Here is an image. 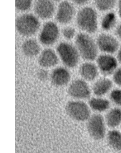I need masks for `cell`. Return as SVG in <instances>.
Instances as JSON below:
<instances>
[{
	"label": "cell",
	"mask_w": 121,
	"mask_h": 153,
	"mask_svg": "<svg viewBox=\"0 0 121 153\" xmlns=\"http://www.w3.org/2000/svg\"><path fill=\"white\" fill-rule=\"evenodd\" d=\"M100 13L93 5H87L78 9L75 23L80 32L93 35L100 30Z\"/></svg>",
	"instance_id": "obj_1"
},
{
	"label": "cell",
	"mask_w": 121,
	"mask_h": 153,
	"mask_svg": "<svg viewBox=\"0 0 121 153\" xmlns=\"http://www.w3.org/2000/svg\"><path fill=\"white\" fill-rule=\"evenodd\" d=\"M113 33L121 43V21L119 23Z\"/></svg>",
	"instance_id": "obj_29"
},
{
	"label": "cell",
	"mask_w": 121,
	"mask_h": 153,
	"mask_svg": "<svg viewBox=\"0 0 121 153\" xmlns=\"http://www.w3.org/2000/svg\"><path fill=\"white\" fill-rule=\"evenodd\" d=\"M42 26L40 19L33 13H19L15 20V28L20 36L33 38L38 34Z\"/></svg>",
	"instance_id": "obj_2"
},
{
	"label": "cell",
	"mask_w": 121,
	"mask_h": 153,
	"mask_svg": "<svg viewBox=\"0 0 121 153\" xmlns=\"http://www.w3.org/2000/svg\"><path fill=\"white\" fill-rule=\"evenodd\" d=\"M56 51L59 59L67 68H73L78 65L80 56L75 45L70 42L63 41L59 43Z\"/></svg>",
	"instance_id": "obj_4"
},
{
	"label": "cell",
	"mask_w": 121,
	"mask_h": 153,
	"mask_svg": "<svg viewBox=\"0 0 121 153\" xmlns=\"http://www.w3.org/2000/svg\"><path fill=\"white\" fill-rule=\"evenodd\" d=\"M74 45L80 57L87 62H94L100 54L96 38L92 35L79 33L74 39Z\"/></svg>",
	"instance_id": "obj_3"
},
{
	"label": "cell",
	"mask_w": 121,
	"mask_h": 153,
	"mask_svg": "<svg viewBox=\"0 0 121 153\" xmlns=\"http://www.w3.org/2000/svg\"><path fill=\"white\" fill-rule=\"evenodd\" d=\"M76 28L69 25L64 26V27L61 30V35L65 39V41H70L75 39L78 35Z\"/></svg>",
	"instance_id": "obj_24"
},
{
	"label": "cell",
	"mask_w": 121,
	"mask_h": 153,
	"mask_svg": "<svg viewBox=\"0 0 121 153\" xmlns=\"http://www.w3.org/2000/svg\"><path fill=\"white\" fill-rule=\"evenodd\" d=\"M100 74L106 76H111L120 66L115 55L101 53L96 60Z\"/></svg>",
	"instance_id": "obj_11"
},
{
	"label": "cell",
	"mask_w": 121,
	"mask_h": 153,
	"mask_svg": "<svg viewBox=\"0 0 121 153\" xmlns=\"http://www.w3.org/2000/svg\"><path fill=\"white\" fill-rule=\"evenodd\" d=\"M96 40L99 51L102 53L115 55L121 45L113 33L101 32Z\"/></svg>",
	"instance_id": "obj_8"
},
{
	"label": "cell",
	"mask_w": 121,
	"mask_h": 153,
	"mask_svg": "<svg viewBox=\"0 0 121 153\" xmlns=\"http://www.w3.org/2000/svg\"><path fill=\"white\" fill-rule=\"evenodd\" d=\"M69 95L75 100H87L91 97V88L87 81L82 79H76L69 84L68 88Z\"/></svg>",
	"instance_id": "obj_12"
},
{
	"label": "cell",
	"mask_w": 121,
	"mask_h": 153,
	"mask_svg": "<svg viewBox=\"0 0 121 153\" xmlns=\"http://www.w3.org/2000/svg\"><path fill=\"white\" fill-rule=\"evenodd\" d=\"M114 85L110 76H102L94 81L92 86V92L94 96L106 97L114 88Z\"/></svg>",
	"instance_id": "obj_13"
},
{
	"label": "cell",
	"mask_w": 121,
	"mask_h": 153,
	"mask_svg": "<svg viewBox=\"0 0 121 153\" xmlns=\"http://www.w3.org/2000/svg\"><path fill=\"white\" fill-rule=\"evenodd\" d=\"M120 128H121V127H120Z\"/></svg>",
	"instance_id": "obj_33"
},
{
	"label": "cell",
	"mask_w": 121,
	"mask_h": 153,
	"mask_svg": "<svg viewBox=\"0 0 121 153\" xmlns=\"http://www.w3.org/2000/svg\"><path fill=\"white\" fill-rule=\"evenodd\" d=\"M57 5L53 0H35L32 10L40 21H48L55 17Z\"/></svg>",
	"instance_id": "obj_10"
},
{
	"label": "cell",
	"mask_w": 121,
	"mask_h": 153,
	"mask_svg": "<svg viewBox=\"0 0 121 153\" xmlns=\"http://www.w3.org/2000/svg\"><path fill=\"white\" fill-rule=\"evenodd\" d=\"M54 2H55L57 4H59L60 3L62 2H63L64 1H65V0H53Z\"/></svg>",
	"instance_id": "obj_32"
},
{
	"label": "cell",
	"mask_w": 121,
	"mask_h": 153,
	"mask_svg": "<svg viewBox=\"0 0 121 153\" xmlns=\"http://www.w3.org/2000/svg\"><path fill=\"white\" fill-rule=\"evenodd\" d=\"M108 128L117 129L121 126V108L114 106L111 108L104 117Z\"/></svg>",
	"instance_id": "obj_19"
},
{
	"label": "cell",
	"mask_w": 121,
	"mask_h": 153,
	"mask_svg": "<svg viewBox=\"0 0 121 153\" xmlns=\"http://www.w3.org/2000/svg\"><path fill=\"white\" fill-rule=\"evenodd\" d=\"M88 104L91 110L97 113L101 114L106 112L111 108V103L108 98L105 97H97L90 98Z\"/></svg>",
	"instance_id": "obj_20"
},
{
	"label": "cell",
	"mask_w": 121,
	"mask_h": 153,
	"mask_svg": "<svg viewBox=\"0 0 121 153\" xmlns=\"http://www.w3.org/2000/svg\"><path fill=\"white\" fill-rule=\"evenodd\" d=\"M115 56L117 57V61L119 62L120 66H121V45L117 51V53H115Z\"/></svg>",
	"instance_id": "obj_31"
},
{
	"label": "cell",
	"mask_w": 121,
	"mask_h": 153,
	"mask_svg": "<svg viewBox=\"0 0 121 153\" xmlns=\"http://www.w3.org/2000/svg\"><path fill=\"white\" fill-rule=\"evenodd\" d=\"M117 14L119 16V19L121 21V0H118L117 2V7L115 10Z\"/></svg>",
	"instance_id": "obj_30"
},
{
	"label": "cell",
	"mask_w": 121,
	"mask_h": 153,
	"mask_svg": "<svg viewBox=\"0 0 121 153\" xmlns=\"http://www.w3.org/2000/svg\"><path fill=\"white\" fill-rule=\"evenodd\" d=\"M91 108L89 104L82 100H72L67 103L66 111L68 116L74 121H87L91 117Z\"/></svg>",
	"instance_id": "obj_6"
},
{
	"label": "cell",
	"mask_w": 121,
	"mask_h": 153,
	"mask_svg": "<svg viewBox=\"0 0 121 153\" xmlns=\"http://www.w3.org/2000/svg\"><path fill=\"white\" fill-rule=\"evenodd\" d=\"M78 10L69 0H65L57 5L55 19L58 24L66 26L74 21Z\"/></svg>",
	"instance_id": "obj_9"
},
{
	"label": "cell",
	"mask_w": 121,
	"mask_h": 153,
	"mask_svg": "<svg viewBox=\"0 0 121 153\" xmlns=\"http://www.w3.org/2000/svg\"><path fill=\"white\" fill-rule=\"evenodd\" d=\"M79 72L82 79L87 82H94L100 74L97 64L93 62H86L81 65Z\"/></svg>",
	"instance_id": "obj_17"
},
{
	"label": "cell",
	"mask_w": 121,
	"mask_h": 153,
	"mask_svg": "<svg viewBox=\"0 0 121 153\" xmlns=\"http://www.w3.org/2000/svg\"><path fill=\"white\" fill-rule=\"evenodd\" d=\"M106 140L108 145L115 151L121 152V130L112 129L107 133Z\"/></svg>",
	"instance_id": "obj_21"
},
{
	"label": "cell",
	"mask_w": 121,
	"mask_h": 153,
	"mask_svg": "<svg viewBox=\"0 0 121 153\" xmlns=\"http://www.w3.org/2000/svg\"><path fill=\"white\" fill-rule=\"evenodd\" d=\"M49 79L53 85L57 87H63L70 82L71 74L68 69L59 67L52 71Z\"/></svg>",
	"instance_id": "obj_15"
},
{
	"label": "cell",
	"mask_w": 121,
	"mask_h": 153,
	"mask_svg": "<svg viewBox=\"0 0 121 153\" xmlns=\"http://www.w3.org/2000/svg\"><path fill=\"white\" fill-rule=\"evenodd\" d=\"M117 1L118 0H93L92 4L99 13L102 14L115 10Z\"/></svg>",
	"instance_id": "obj_22"
},
{
	"label": "cell",
	"mask_w": 121,
	"mask_h": 153,
	"mask_svg": "<svg viewBox=\"0 0 121 153\" xmlns=\"http://www.w3.org/2000/svg\"><path fill=\"white\" fill-rule=\"evenodd\" d=\"M38 34V41L40 44L46 47H50L59 41L61 30L56 22L50 20L43 24Z\"/></svg>",
	"instance_id": "obj_5"
},
{
	"label": "cell",
	"mask_w": 121,
	"mask_h": 153,
	"mask_svg": "<svg viewBox=\"0 0 121 153\" xmlns=\"http://www.w3.org/2000/svg\"><path fill=\"white\" fill-rule=\"evenodd\" d=\"M21 51L24 55L28 58L36 57L42 51L40 43L33 38H26L23 41L22 44Z\"/></svg>",
	"instance_id": "obj_18"
},
{
	"label": "cell",
	"mask_w": 121,
	"mask_h": 153,
	"mask_svg": "<svg viewBox=\"0 0 121 153\" xmlns=\"http://www.w3.org/2000/svg\"><path fill=\"white\" fill-rule=\"evenodd\" d=\"M76 7H82L89 5L93 0H69Z\"/></svg>",
	"instance_id": "obj_28"
},
{
	"label": "cell",
	"mask_w": 121,
	"mask_h": 153,
	"mask_svg": "<svg viewBox=\"0 0 121 153\" xmlns=\"http://www.w3.org/2000/svg\"><path fill=\"white\" fill-rule=\"evenodd\" d=\"M120 22L115 10L102 13L100 15V29L101 32L113 33Z\"/></svg>",
	"instance_id": "obj_14"
},
{
	"label": "cell",
	"mask_w": 121,
	"mask_h": 153,
	"mask_svg": "<svg viewBox=\"0 0 121 153\" xmlns=\"http://www.w3.org/2000/svg\"><path fill=\"white\" fill-rule=\"evenodd\" d=\"M104 117L102 114L96 113L88 120L87 130L90 136L94 140H101L106 137L107 131Z\"/></svg>",
	"instance_id": "obj_7"
},
{
	"label": "cell",
	"mask_w": 121,
	"mask_h": 153,
	"mask_svg": "<svg viewBox=\"0 0 121 153\" xmlns=\"http://www.w3.org/2000/svg\"><path fill=\"white\" fill-rule=\"evenodd\" d=\"M111 79L115 87L121 88V66H119L113 74L111 76Z\"/></svg>",
	"instance_id": "obj_26"
},
{
	"label": "cell",
	"mask_w": 121,
	"mask_h": 153,
	"mask_svg": "<svg viewBox=\"0 0 121 153\" xmlns=\"http://www.w3.org/2000/svg\"><path fill=\"white\" fill-rule=\"evenodd\" d=\"M37 76L40 81H45L50 78V74L46 69L42 68L38 70L37 72Z\"/></svg>",
	"instance_id": "obj_27"
},
{
	"label": "cell",
	"mask_w": 121,
	"mask_h": 153,
	"mask_svg": "<svg viewBox=\"0 0 121 153\" xmlns=\"http://www.w3.org/2000/svg\"><path fill=\"white\" fill-rule=\"evenodd\" d=\"M35 0H15V9L19 13L29 12L32 10Z\"/></svg>",
	"instance_id": "obj_23"
},
{
	"label": "cell",
	"mask_w": 121,
	"mask_h": 153,
	"mask_svg": "<svg viewBox=\"0 0 121 153\" xmlns=\"http://www.w3.org/2000/svg\"><path fill=\"white\" fill-rule=\"evenodd\" d=\"M59 60L56 51L49 47L43 49L38 56V64L42 68L45 69L54 67L57 65Z\"/></svg>",
	"instance_id": "obj_16"
},
{
	"label": "cell",
	"mask_w": 121,
	"mask_h": 153,
	"mask_svg": "<svg viewBox=\"0 0 121 153\" xmlns=\"http://www.w3.org/2000/svg\"><path fill=\"white\" fill-rule=\"evenodd\" d=\"M108 99L110 101L111 104L114 106L121 108V88L115 87L108 94Z\"/></svg>",
	"instance_id": "obj_25"
}]
</instances>
